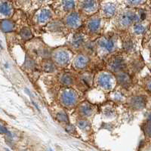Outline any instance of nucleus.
Listing matches in <instances>:
<instances>
[{"instance_id": "1", "label": "nucleus", "mask_w": 151, "mask_h": 151, "mask_svg": "<svg viewBox=\"0 0 151 151\" xmlns=\"http://www.w3.org/2000/svg\"><path fill=\"white\" fill-rule=\"evenodd\" d=\"M96 84L101 89L110 91L115 84V79L108 73H101L97 76Z\"/></svg>"}, {"instance_id": "2", "label": "nucleus", "mask_w": 151, "mask_h": 151, "mask_svg": "<svg viewBox=\"0 0 151 151\" xmlns=\"http://www.w3.org/2000/svg\"><path fill=\"white\" fill-rule=\"evenodd\" d=\"M78 94L71 88H65L60 93V103L66 107H72L76 104Z\"/></svg>"}, {"instance_id": "3", "label": "nucleus", "mask_w": 151, "mask_h": 151, "mask_svg": "<svg viewBox=\"0 0 151 151\" xmlns=\"http://www.w3.org/2000/svg\"><path fill=\"white\" fill-rule=\"evenodd\" d=\"M141 21L140 15L132 12H125L119 16L117 23L122 28L128 27L132 24H137Z\"/></svg>"}, {"instance_id": "4", "label": "nucleus", "mask_w": 151, "mask_h": 151, "mask_svg": "<svg viewBox=\"0 0 151 151\" xmlns=\"http://www.w3.org/2000/svg\"><path fill=\"white\" fill-rule=\"evenodd\" d=\"M70 52L64 48L57 49L53 54L54 60L58 65L60 67H64L69 64L70 60Z\"/></svg>"}, {"instance_id": "5", "label": "nucleus", "mask_w": 151, "mask_h": 151, "mask_svg": "<svg viewBox=\"0 0 151 151\" xmlns=\"http://www.w3.org/2000/svg\"><path fill=\"white\" fill-rule=\"evenodd\" d=\"M98 50L102 54H110L114 51L116 43L111 38L102 37L98 40Z\"/></svg>"}, {"instance_id": "6", "label": "nucleus", "mask_w": 151, "mask_h": 151, "mask_svg": "<svg viewBox=\"0 0 151 151\" xmlns=\"http://www.w3.org/2000/svg\"><path fill=\"white\" fill-rule=\"evenodd\" d=\"M125 62L124 59L120 56L112 57L108 61V68L113 73L122 72L125 67Z\"/></svg>"}, {"instance_id": "7", "label": "nucleus", "mask_w": 151, "mask_h": 151, "mask_svg": "<svg viewBox=\"0 0 151 151\" xmlns=\"http://www.w3.org/2000/svg\"><path fill=\"white\" fill-rule=\"evenodd\" d=\"M129 102L132 109L135 110H141L146 106L147 100L144 96H134L131 98Z\"/></svg>"}, {"instance_id": "8", "label": "nucleus", "mask_w": 151, "mask_h": 151, "mask_svg": "<svg viewBox=\"0 0 151 151\" xmlns=\"http://www.w3.org/2000/svg\"><path fill=\"white\" fill-rule=\"evenodd\" d=\"M67 26L72 29H77L81 25V18L77 13H71L67 16L65 20Z\"/></svg>"}, {"instance_id": "9", "label": "nucleus", "mask_w": 151, "mask_h": 151, "mask_svg": "<svg viewBox=\"0 0 151 151\" xmlns=\"http://www.w3.org/2000/svg\"><path fill=\"white\" fill-rule=\"evenodd\" d=\"M116 81L121 86L124 88H128L130 86L132 83V79H131L130 76L126 73L119 72L116 73Z\"/></svg>"}, {"instance_id": "10", "label": "nucleus", "mask_w": 151, "mask_h": 151, "mask_svg": "<svg viewBox=\"0 0 151 151\" xmlns=\"http://www.w3.org/2000/svg\"><path fill=\"white\" fill-rule=\"evenodd\" d=\"M88 63V58L85 55H79L76 57L73 60V67L77 70L84 69Z\"/></svg>"}, {"instance_id": "11", "label": "nucleus", "mask_w": 151, "mask_h": 151, "mask_svg": "<svg viewBox=\"0 0 151 151\" xmlns=\"http://www.w3.org/2000/svg\"><path fill=\"white\" fill-rule=\"evenodd\" d=\"M94 106L92 104L87 102H83V104H81L79 106V112L83 116H90L94 113Z\"/></svg>"}, {"instance_id": "12", "label": "nucleus", "mask_w": 151, "mask_h": 151, "mask_svg": "<svg viewBox=\"0 0 151 151\" xmlns=\"http://www.w3.org/2000/svg\"><path fill=\"white\" fill-rule=\"evenodd\" d=\"M84 42V36L81 33H75L71 36L70 40V45L73 48H78L83 44Z\"/></svg>"}, {"instance_id": "13", "label": "nucleus", "mask_w": 151, "mask_h": 151, "mask_svg": "<svg viewBox=\"0 0 151 151\" xmlns=\"http://www.w3.org/2000/svg\"><path fill=\"white\" fill-rule=\"evenodd\" d=\"M101 28V20L98 18H91L87 24V29L90 33H98Z\"/></svg>"}, {"instance_id": "14", "label": "nucleus", "mask_w": 151, "mask_h": 151, "mask_svg": "<svg viewBox=\"0 0 151 151\" xmlns=\"http://www.w3.org/2000/svg\"><path fill=\"white\" fill-rule=\"evenodd\" d=\"M83 9L88 14L95 12L97 9L96 1L95 0H84L83 3Z\"/></svg>"}, {"instance_id": "15", "label": "nucleus", "mask_w": 151, "mask_h": 151, "mask_svg": "<svg viewBox=\"0 0 151 151\" xmlns=\"http://www.w3.org/2000/svg\"><path fill=\"white\" fill-rule=\"evenodd\" d=\"M116 11V9L115 5L112 3H107L104 5L103 14L104 17H110L115 14Z\"/></svg>"}, {"instance_id": "16", "label": "nucleus", "mask_w": 151, "mask_h": 151, "mask_svg": "<svg viewBox=\"0 0 151 151\" xmlns=\"http://www.w3.org/2000/svg\"><path fill=\"white\" fill-rule=\"evenodd\" d=\"M51 17V12L47 9H42L37 15V21L40 24H44L47 22Z\"/></svg>"}, {"instance_id": "17", "label": "nucleus", "mask_w": 151, "mask_h": 151, "mask_svg": "<svg viewBox=\"0 0 151 151\" xmlns=\"http://www.w3.org/2000/svg\"><path fill=\"white\" fill-rule=\"evenodd\" d=\"M146 29L147 28L145 25L137 23V24H134L133 27H132V32L136 36H141V35H143L145 33Z\"/></svg>"}, {"instance_id": "18", "label": "nucleus", "mask_w": 151, "mask_h": 151, "mask_svg": "<svg viewBox=\"0 0 151 151\" xmlns=\"http://www.w3.org/2000/svg\"><path fill=\"white\" fill-rule=\"evenodd\" d=\"M0 27H1V29H2V30L3 32H5V33H9V32H12L14 29V25L11 21L4 20V21H2L1 22Z\"/></svg>"}, {"instance_id": "19", "label": "nucleus", "mask_w": 151, "mask_h": 151, "mask_svg": "<svg viewBox=\"0 0 151 151\" xmlns=\"http://www.w3.org/2000/svg\"><path fill=\"white\" fill-rule=\"evenodd\" d=\"M60 82L63 86H69L73 83V77L70 74L64 73L60 75Z\"/></svg>"}, {"instance_id": "20", "label": "nucleus", "mask_w": 151, "mask_h": 151, "mask_svg": "<svg viewBox=\"0 0 151 151\" xmlns=\"http://www.w3.org/2000/svg\"><path fill=\"white\" fill-rule=\"evenodd\" d=\"M0 13L5 16H9L12 13V7L8 2L0 4Z\"/></svg>"}, {"instance_id": "21", "label": "nucleus", "mask_w": 151, "mask_h": 151, "mask_svg": "<svg viewBox=\"0 0 151 151\" xmlns=\"http://www.w3.org/2000/svg\"><path fill=\"white\" fill-rule=\"evenodd\" d=\"M43 70L46 72H53L55 70V64L50 60H45L42 63Z\"/></svg>"}, {"instance_id": "22", "label": "nucleus", "mask_w": 151, "mask_h": 151, "mask_svg": "<svg viewBox=\"0 0 151 151\" xmlns=\"http://www.w3.org/2000/svg\"><path fill=\"white\" fill-rule=\"evenodd\" d=\"M110 97H111L112 99L116 102L122 101L124 100V98H125L124 95L120 92V91H114V92L112 93Z\"/></svg>"}, {"instance_id": "23", "label": "nucleus", "mask_w": 151, "mask_h": 151, "mask_svg": "<svg viewBox=\"0 0 151 151\" xmlns=\"http://www.w3.org/2000/svg\"><path fill=\"white\" fill-rule=\"evenodd\" d=\"M74 5H75V3L73 0H64V9L67 12L72 10L74 8Z\"/></svg>"}, {"instance_id": "24", "label": "nucleus", "mask_w": 151, "mask_h": 151, "mask_svg": "<svg viewBox=\"0 0 151 151\" xmlns=\"http://www.w3.org/2000/svg\"><path fill=\"white\" fill-rule=\"evenodd\" d=\"M21 36L24 40H27L32 38V33H31V31L29 29L24 28L21 31Z\"/></svg>"}, {"instance_id": "25", "label": "nucleus", "mask_w": 151, "mask_h": 151, "mask_svg": "<svg viewBox=\"0 0 151 151\" xmlns=\"http://www.w3.org/2000/svg\"><path fill=\"white\" fill-rule=\"evenodd\" d=\"M77 125L79 126V129H81L82 130H88L90 129V124L88 123V122H87L86 120H79L78 121Z\"/></svg>"}, {"instance_id": "26", "label": "nucleus", "mask_w": 151, "mask_h": 151, "mask_svg": "<svg viewBox=\"0 0 151 151\" xmlns=\"http://www.w3.org/2000/svg\"><path fill=\"white\" fill-rule=\"evenodd\" d=\"M124 48H125V51H128V52H132L134 49V43L132 40H128L124 42L123 44Z\"/></svg>"}, {"instance_id": "27", "label": "nucleus", "mask_w": 151, "mask_h": 151, "mask_svg": "<svg viewBox=\"0 0 151 151\" xmlns=\"http://www.w3.org/2000/svg\"><path fill=\"white\" fill-rule=\"evenodd\" d=\"M144 132L147 137H151V122L147 121L144 125Z\"/></svg>"}, {"instance_id": "28", "label": "nucleus", "mask_w": 151, "mask_h": 151, "mask_svg": "<svg viewBox=\"0 0 151 151\" xmlns=\"http://www.w3.org/2000/svg\"><path fill=\"white\" fill-rule=\"evenodd\" d=\"M57 119L60 122H67V121H68L67 115L64 112H59V113H57Z\"/></svg>"}, {"instance_id": "29", "label": "nucleus", "mask_w": 151, "mask_h": 151, "mask_svg": "<svg viewBox=\"0 0 151 151\" xmlns=\"http://www.w3.org/2000/svg\"><path fill=\"white\" fill-rule=\"evenodd\" d=\"M114 114V110H113L110 107H107V108H105L104 110V115L106 116V117H110Z\"/></svg>"}, {"instance_id": "30", "label": "nucleus", "mask_w": 151, "mask_h": 151, "mask_svg": "<svg viewBox=\"0 0 151 151\" xmlns=\"http://www.w3.org/2000/svg\"><path fill=\"white\" fill-rule=\"evenodd\" d=\"M145 88L147 90V91H149L151 94V79H147L146 81V83H145Z\"/></svg>"}, {"instance_id": "31", "label": "nucleus", "mask_w": 151, "mask_h": 151, "mask_svg": "<svg viewBox=\"0 0 151 151\" xmlns=\"http://www.w3.org/2000/svg\"><path fill=\"white\" fill-rule=\"evenodd\" d=\"M143 0H127V2H129L130 5H139L142 2Z\"/></svg>"}, {"instance_id": "32", "label": "nucleus", "mask_w": 151, "mask_h": 151, "mask_svg": "<svg viewBox=\"0 0 151 151\" xmlns=\"http://www.w3.org/2000/svg\"><path fill=\"white\" fill-rule=\"evenodd\" d=\"M0 133H2V134H9L8 129L2 125H0Z\"/></svg>"}]
</instances>
